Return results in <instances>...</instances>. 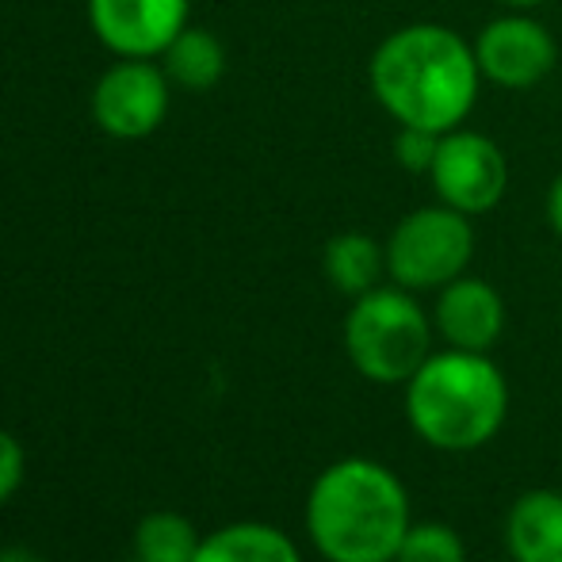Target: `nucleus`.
Segmentation results:
<instances>
[{
    "instance_id": "obj_1",
    "label": "nucleus",
    "mask_w": 562,
    "mask_h": 562,
    "mask_svg": "<svg viewBox=\"0 0 562 562\" xmlns=\"http://www.w3.org/2000/svg\"><path fill=\"white\" fill-rule=\"evenodd\" d=\"M368 85L394 126L448 134L479 108L482 69L474 43L448 23H406L371 50Z\"/></svg>"
},
{
    "instance_id": "obj_2",
    "label": "nucleus",
    "mask_w": 562,
    "mask_h": 562,
    "mask_svg": "<svg viewBox=\"0 0 562 562\" xmlns=\"http://www.w3.org/2000/svg\"><path fill=\"white\" fill-rule=\"evenodd\" d=\"M409 525L406 482L368 456L329 463L306 494V536L326 562H394Z\"/></svg>"
},
{
    "instance_id": "obj_3",
    "label": "nucleus",
    "mask_w": 562,
    "mask_h": 562,
    "mask_svg": "<svg viewBox=\"0 0 562 562\" xmlns=\"http://www.w3.org/2000/svg\"><path fill=\"white\" fill-rule=\"evenodd\" d=\"M509 417V379L490 352L437 348L406 383V422L429 448L463 456L486 448Z\"/></svg>"
},
{
    "instance_id": "obj_4",
    "label": "nucleus",
    "mask_w": 562,
    "mask_h": 562,
    "mask_svg": "<svg viewBox=\"0 0 562 562\" xmlns=\"http://www.w3.org/2000/svg\"><path fill=\"white\" fill-rule=\"evenodd\" d=\"M345 352L368 383L406 386L414 371L437 352L432 311H425L414 291L379 283L348 306Z\"/></svg>"
},
{
    "instance_id": "obj_5",
    "label": "nucleus",
    "mask_w": 562,
    "mask_h": 562,
    "mask_svg": "<svg viewBox=\"0 0 562 562\" xmlns=\"http://www.w3.org/2000/svg\"><path fill=\"white\" fill-rule=\"evenodd\" d=\"M386 276L398 288L425 295L467 276L474 260V218L448 203H425L394 223L386 237Z\"/></svg>"
},
{
    "instance_id": "obj_6",
    "label": "nucleus",
    "mask_w": 562,
    "mask_h": 562,
    "mask_svg": "<svg viewBox=\"0 0 562 562\" xmlns=\"http://www.w3.org/2000/svg\"><path fill=\"white\" fill-rule=\"evenodd\" d=\"M429 184L440 203L482 218L502 207L505 192H509V157L490 134L474 131V126H456V131L440 134Z\"/></svg>"
},
{
    "instance_id": "obj_7",
    "label": "nucleus",
    "mask_w": 562,
    "mask_h": 562,
    "mask_svg": "<svg viewBox=\"0 0 562 562\" xmlns=\"http://www.w3.org/2000/svg\"><path fill=\"white\" fill-rule=\"evenodd\" d=\"M471 43L482 81L505 92L536 89L559 66V38L551 35L548 23L536 20L532 12H520V8H509V12L482 23V31Z\"/></svg>"
},
{
    "instance_id": "obj_8",
    "label": "nucleus",
    "mask_w": 562,
    "mask_h": 562,
    "mask_svg": "<svg viewBox=\"0 0 562 562\" xmlns=\"http://www.w3.org/2000/svg\"><path fill=\"white\" fill-rule=\"evenodd\" d=\"M172 104V81L157 58H119L92 89V119L123 142L149 138Z\"/></svg>"
},
{
    "instance_id": "obj_9",
    "label": "nucleus",
    "mask_w": 562,
    "mask_h": 562,
    "mask_svg": "<svg viewBox=\"0 0 562 562\" xmlns=\"http://www.w3.org/2000/svg\"><path fill=\"white\" fill-rule=\"evenodd\" d=\"M188 15L192 0H89L92 35L115 58H161Z\"/></svg>"
},
{
    "instance_id": "obj_10",
    "label": "nucleus",
    "mask_w": 562,
    "mask_h": 562,
    "mask_svg": "<svg viewBox=\"0 0 562 562\" xmlns=\"http://www.w3.org/2000/svg\"><path fill=\"white\" fill-rule=\"evenodd\" d=\"M505 299L482 276H459L448 288L437 291L432 306V326L448 348H467V352H494V345L505 334Z\"/></svg>"
},
{
    "instance_id": "obj_11",
    "label": "nucleus",
    "mask_w": 562,
    "mask_h": 562,
    "mask_svg": "<svg viewBox=\"0 0 562 562\" xmlns=\"http://www.w3.org/2000/svg\"><path fill=\"white\" fill-rule=\"evenodd\" d=\"M505 551L513 562H562V494L525 490L505 513Z\"/></svg>"
},
{
    "instance_id": "obj_12",
    "label": "nucleus",
    "mask_w": 562,
    "mask_h": 562,
    "mask_svg": "<svg viewBox=\"0 0 562 562\" xmlns=\"http://www.w3.org/2000/svg\"><path fill=\"white\" fill-rule=\"evenodd\" d=\"M322 272H326L329 288L340 291L348 299L368 295L371 288H379L386 276V245L375 241L363 229H345L334 234L322 249Z\"/></svg>"
},
{
    "instance_id": "obj_13",
    "label": "nucleus",
    "mask_w": 562,
    "mask_h": 562,
    "mask_svg": "<svg viewBox=\"0 0 562 562\" xmlns=\"http://www.w3.org/2000/svg\"><path fill=\"white\" fill-rule=\"evenodd\" d=\"M195 562H303V551L283 528L237 520V525L203 536Z\"/></svg>"
},
{
    "instance_id": "obj_14",
    "label": "nucleus",
    "mask_w": 562,
    "mask_h": 562,
    "mask_svg": "<svg viewBox=\"0 0 562 562\" xmlns=\"http://www.w3.org/2000/svg\"><path fill=\"white\" fill-rule=\"evenodd\" d=\"M161 69L177 89L207 92V89H215L226 74V46L218 43L215 31L192 27V23H188V27L165 46Z\"/></svg>"
},
{
    "instance_id": "obj_15",
    "label": "nucleus",
    "mask_w": 562,
    "mask_h": 562,
    "mask_svg": "<svg viewBox=\"0 0 562 562\" xmlns=\"http://www.w3.org/2000/svg\"><path fill=\"white\" fill-rule=\"evenodd\" d=\"M203 536L180 513H149L134 532V562H195Z\"/></svg>"
},
{
    "instance_id": "obj_16",
    "label": "nucleus",
    "mask_w": 562,
    "mask_h": 562,
    "mask_svg": "<svg viewBox=\"0 0 562 562\" xmlns=\"http://www.w3.org/2000/svg\"><path fill=\"white\" fill-rule=\"evenodd\" d=\"M394 562H467V540L445 520H414Z\"/></svg>"
},
{
    "instance_id": "obj_17",
    "label": "nucleus",
    "mask_w": 562,
    "mask_h": 562,
    "mask_svg": "<svg viewBox=\"0 0 562 562\" xmlns=\"http://www.w3.org/2000/svg\"><path fill=\"white\" fill-rule=\"evenodd\" d=\"M437 146H440V134L417 131V126H398L391 154H394V165H398V169L417 172V177H429L432 157H437Z\"/></svg>"
},
{
    "instance_id": "obj_18",
    "label": "nucleus",
    "mask_w": 562,
    "mask_h": 562,
    "mask_svg": "<svg viewBox=\"0 0 562 562\" xmlns=\"http://www.w3.org/2000/svg\"><path fill=\"white\" fill-rule=\"evenodd\" d=\"M23 448H20V440L12 437V432H4L0 429V505L8 502V497L20 490V482H23Z\"/></svg>"
},
{
    "instance_id": "obj_19",
    "label": "nucleus",
    "mask_w": 562,
    "mask_h": 562,
    "mask_svg": "<svg viewBox=\"0 0 562 562\" xmlns=\"http://www.w3.org/2000/svg\"><path fill=\"white\" fill-rule=\"evenodd\" d=\"M543 215H548L551 234L562 241V172L548 184V195H543Z\"/></svg>"
},
{
    "instance_id": "obj_20",
    "label": "nucleus",
    "mask_w": 562,
    "mask_h": 562,
    "mask_svg": "<svg viewBox=\"0 0 562 562\" xmlns=\"http://www.w3.org/2000/svg\"><path fill=\"white\" fill-rule=\"evenodd\" d=\"M0 562H43L31 548H4L0 551Z\"/></svg>"
},
{
    "instance_id": "obj_21",
    "label": "nucleus",
    "mask_w": 562,
    "mask_h": 562,
    "mask_svg": "<svg viewBox=\"0 0 562 562\" xmlns=\"http://www.w3.org/2000/svg\"><path fill=\"white\" fill-rule=\"evenodd\" d=\"M497 4H505V8H520V12H532V8L548 4V0H497Z\"/></svg>"
}]
</instances>
